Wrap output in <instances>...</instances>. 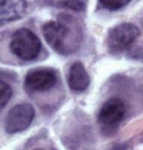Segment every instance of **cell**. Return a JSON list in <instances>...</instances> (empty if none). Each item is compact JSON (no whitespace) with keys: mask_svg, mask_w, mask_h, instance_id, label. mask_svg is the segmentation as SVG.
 <instances>
[{"mask_svg":"<svg viewBox=\"0 0 143 150\" xmlns=\"http://www.w3.org/2000/svg\"><path fill=\"white\" fill-rule=\"evenodd\" d=\"M68 85L75 92H81L88 88L89 76L80 61L75 62L70 67L68 76Z\"/></svg>","mask_w":143,"mask_h":150,"instance_id":"8","label":"cell"},{"mask_svg":"<svg viewBox=\"0 0 143 150\" xmlns=\"http://www.w3.org/2000/svg\"><path fill=\"white\" fill-rule=\"evenodd\" d=\"M141 35L137 25L131 23H121L111 28L108 32L106 44L112 52H120L130 47Z\"/></svg>","mask_w":143,"mask_h":150,"instance_id":"3","label":"cell"},{"mask_svg":"<svg viewBox=\"0 0 143 150\" xmlns=\"http://www.w3.org/2000/svg\"><path fill=\"white\" fill-rule=\"evenodd\" d=\"M88 4V0H62V4L75 12L84 11Z\"/></svg>","mask_w":143,"mask_h":150,"instance_id":"11","label":"cell"},{"mask_svg":"<svg viewBox=\"0 0 143 150\" xmlns=\"http://www.w3.org/2000/svg\"><path fill=\"white\" fill-rule=\"evenodd\" d=\"M34 150H44V149H34Z\"/></svg>","mask_w":143,"mask_h":150,"instance_id":"12","label":"cell"},{"mask_svg":"<svg viewBox=\"0 0 143 150\" xmlns=\"http://www.w3.org/2000/svg\"><path fill=\"white\" fill-rule=\"evenodd\" d=\"M35 115L34 107L29 103H20L13 107L8 112L5 120V131L13 134L27 129Z\"/></svg>","mask_w":143,"mask_h":150,"instance_id":"4","label":"cell"},{"mask_svg":"<svg viewBox=\"0 0 143 150\" xmlns=\"http://www.w3.org/2000/svg\"><path fill=\"white\" fill-rule=\"evenodd\" d=\"M68 18V21L66 19L49 21L42 28L43 35L49 45L58 53L64 54L76 48V44L80 43L81 36L76 23Z\"/></svg>","mask_w":143,"mask_h":150,"instance_id":"1","label":"cell"},{"mask_svg":"<svg viewBox=\"0 0 143 150\" xmlns=\"http://www.w3.org/2000/svg\"><path fill=\"white\" fill-rule=\"evenodd\" d=\"M131 0H99L100 4L109 10H118L126 6Z\"/></svg>","mask_w":143,"mask_h":150,"instance_id":"10","label":"cell"},{"mask_svg":"<svg viewBox=\"0 0 143 150\" xmlns=\"http://www.w3.org/2000/svg\"><path fill=\"white\" fill-rule=\"evenodd\" d=\"M42 43L34 32L21 28L13 33L10 42V50L14 55L23 60H32L39 54Z\"/></svg>","mask_w":143,"mask_h":150,"instance_id":"2","label":"cell"},{"mask_svg":"<svg viewBox=\"0 0 143 150\" xmlns=\"http://www.w3.org/2000/svg\"><path fill=\"white\" fill-rule=\"evenodd\" d=\"M125 113L124 102L119 98H111L104 103L100 110L98 118L105 127H115L120 123Z\"/></svg>","mask_w":143,"mask_h":150,"instance_id":"6","label":"cell"},{"mask_svg":"<svg viewBox=\"0 0 143 150\" xmlns=\"http://www.w3.org/2000/svg\"><path fill=\"white\" fill-rule=\"evenodd\" d=\"M56 80L55 72L50 69H34L26 76L25 87L31 92H44L54 87Z\"/></svg>","mask_w":143,"mask_h":150,"instance_id":"5","label":"cell"},{"mask_svg":"<svg viewBox=\"0 0 143 150\" xmlns=\"http://www.w3.org/2000/svg\"><path fill=\"white\" fill-rule=\"evenodd\" d=\"M13 91L10 86L6 82L0 81V109L4 108L10 101Z\"/></svg>","mask_w":143,"mask_h":150,"instance_id":"9","label":"cell"},{"mask_svg":"<svg viewBox=\"0 0 143 150\" xmlns=\"http://www.w3.org/2000/svg\"><path fill=\"white\" fill-rule=\"evenodd\" d=\"M27 7L26 0H0V26L23 18Z\"/></svg>","mask_w":143,"mask_h":150,"instance_id":"7","label":"cell"}]
</instances>
